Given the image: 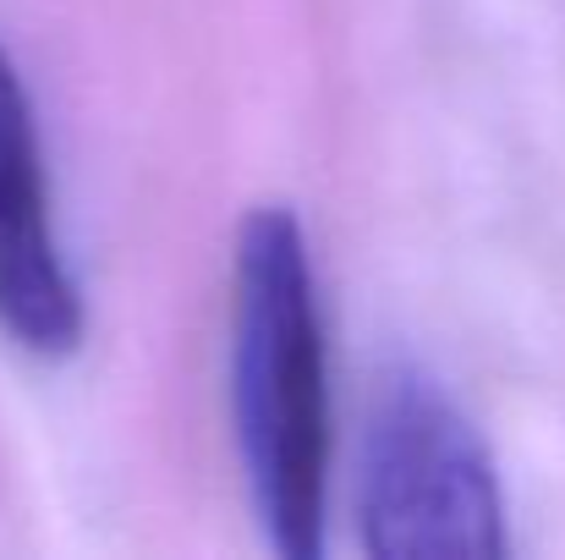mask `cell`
Wrapping results in <instances>:
<instances>
[{
  "label": "cell",
  "instance_id": "1",
  "mask_svg": "<svg viewBox=\"0 0 565 560\" xmlns=\"http://www.w3.org/2000/svg\"><path fill=\"white\" fill-rule=\"evenodd\" d=\"M231 401L269 550L319 560L330 528V358L319 281L291 203H258L236 231Z\"/></svg>",
  "mask_w": 565,
  "mask_h": 560
},
{
  "label": "cell",
  "instance_id": "2",
  "mask_svg": "<svg viewBox=\"0 0 565 560\" xmlns=\"http://www.w3.org/2000/svg\"><path fill=\"white\" fill-rule=\"evenodd\" d=\"M358 539L374 560H500L511 550L494 456L417 363L379 369L358 445Z\"/></svg>",
  "mask_w": 565,
  "mask_h": 560
},
{
  "label": "cell",
  "instance_id": "3",
  "mask_svg": "<svg viewBox=\"0 0 565 560\" xmlns=\"http://www.w3.org/2000/svg\"><path fill=\"white\" fill-rule=\"evenodd\" d=\"M0 330L22 352L50 363L83 347V292L55 236L33 99L6 44H0Z\"/></svg>",
  "mask_w": 565,
  "mask_h": 560
}]
</instances>
